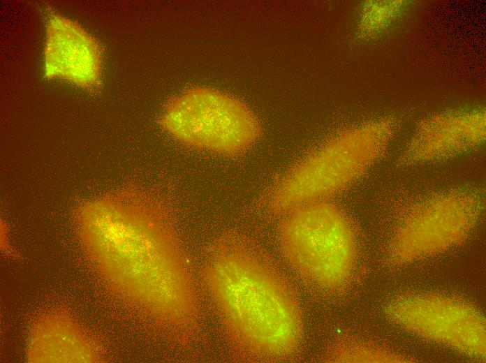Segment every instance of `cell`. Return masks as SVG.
Instances as JSON below:
<instances>
[{
    "mask_svg": "<svg viewBox=\"0 0 486 363\" xmlns=\"http://www.w3.org/2000/svg\"><path fill=\"white\" fill-rule=\"evenodd\" d=\"M48 34L45 52L48 74L85 85L97 80L98 50L87 33L76 24L59 17L52 22Z\"/></svg>",
    "mask_w": 486,
    "mask_h": 363,
    "instance_id": "8",
    "label": "cell"
},
{
    "mask_svg": "<svg viewBox=\"0 0 486 363\" xmlns=\"http://www.w3.org/2000/svg\"><path fill=\"white\" fill-rule=\"evenodd\" d=\"M99 242L120 289L182 341L193 336L198 303L186 257L161 206L123 193L99 202Z\"/></svg>",
    "mask_w": 486,
    "mask_h": 363,
    "instance_id": "1",
    "label": "cell"
},
{
    "mask_svg": "<svg viewBox=\"0 0 486 363\" xmlns=\"http://www.w3.org/2000/svg\"><path fill=\"white\" fill-rule=\"evenodd\" d=\"M391 318L417 334L476 357L485 356V323L462 302L434 295L417 296L395 303Z\"/></svg>",
    "mask_w": 486,
    "mask_h": 363,
    "instance_id": "6",
    "label": "cell"
},
{
    "mask_svg": "<svg viewBox=\"0 0 486 363\" xmlns=\"http://www.w3.org/2000/svg\"><path fill=\"white\" fill-rule=\"evenodd\" d=\"M339 362H405L402 356L389 351L364 344H344L334 350L329 358Z\"/></svg>",
    "mask_w": 486,
    "mask_h": 363,
    "instance_id": "9",
    "label": "cell"
},
{
    "mask_svg": "<svg viewBox=\"0 0 486 363\" xmlns=\"http://www.w3.org/2000/svg\"><path fill=\"white\" fill-rule=\"evenodd\" d=\"M477 207L471 198L448 195L424 203L395 233L392 258L407 262L439 253L459 242L473 226Z\"/></svg>",
    "mask_w": 486,
    "mask_h": 363,
    "instance_id": "7",
    "label": "cell"
},
{
    "mask_svg": "<svg viewBox=\"0 0 486 363\" xmlns=\"http://www.w3.org/2000/svg\"><path fill=\"white\" fill-rule=\"evenodd\" d=\"M285 215L279 239L293 270L322 290L344 286L356 260L355 232L346 214L326 200L299 207Z\"/></svg>",
    "mask_w": 486,
    "mask_h": 363,
    "instance_id": "3",
    "label": "cell"
},
{
    "mask_svg": "<svg viewBox=\"0 0 486 363\" xmlns=\"http://www.w3.org/2000/svg\"><path fill=\"white\" fill-rule=\"evenodd\" d=\"M161 126L184 143L222 154H237L258 136V121L237 99L221 92L198 89L172 101Z\"/></svg>",
    "mask_w": 486,
    "mask_h": 363,
    "instance_id": "5",
    "label": "cell"
},
{
    "mask_svg": "<svg viewBox=\"0 0 486 363\" xmlns=\"http://www.w3.org/2000/svg\"><path fill=\"white\" fill-rule=\"evenodd\" d=\"M203 277L228 337L241 354L273 362L295 354L302 335L297 298L246 238L229 234L214 243Z\"/></svg>",
    "mask_w": 486,
    "mask_h": 363,
    "instance_id": "2",
    "label": "cell"
},
{
    "mask_svg": "<svg viewBox=\"0 0 486 363\" xmlns=\"http://www.w3.org/2000/svg\"><path fill=\"white\" fill-rule=\"evenodd\" d=\"M376 126L341 135L289 170L269 195L274 214H286L313 202L326 201L361 176L376 158L381 142Z\"/></svg>",
    "mask_w": 486,
    "mask_h": 363,
    "instance_id": "4",
    "label": "cell"
}]
</instances>
